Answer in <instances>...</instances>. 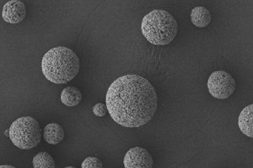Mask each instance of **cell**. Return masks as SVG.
Instances as JSON below:
<instances>
[{
    "label": "cell",
    "instance_id": "cell-1",
    "mask_svg": "<svg viewBox=\"0 0 253 168\" xmlns=\"http://www.w3.org/2000/svg\"><path fill=\"white\" fill-rule=\"evenodd\" d=\"M105 104L114 122L126 128L144 126L154 117L158 107L156 89L141 76L126 75L110 85Z\"/></svg>",
    "mask_w": 253,
    "mask_h": 168
},
{
    "label": "cell",
    "instance_id": "cell-2",
    "mask_svg": "<svg viewBox=\"0 0 253 168\" xmlns=\"http://www.w3.org/2000/svg\"><path fill=\"white\" fill-rule=\"evenodd\" d=\"M41 67L44 76L51 83L65 84L78 75L80 61L71 49L59 46L51 48L44 54Z\"/></svg>",
    "mask_w": 253,
    "mask_h": 168
},
{
    "label": "cell",
    "instance_id": "cell-3",
    "mask_svg": "<svg viewBox=\"0 0 253 168\" xmlns=\"http://www.w3.org/2000/svg\"><path fill=\"white\" fill-rule=\"evenodd\" d=\"M141 30L143 36L154 46H166L172 43L178 34L176 20L168 11L154 10L142 20Z\"/></svg>",
    "mask_w": 253,
    "mask_h": 168
},
{
    "label": "cell",
    "instance_id": "cell-4",
    "mask_svg": "<svg viewBox=\"0 0 253 168\" xmlns=\"http://www.w3.org/2000/svg\"><path fill=\"white\" fill-rule=\"evenodd\" d=\"M9 137L14 145L21 150H31L42 140L39 123L31 116L20 117L12 123Z\"/></svg>",
    "mask_w": 253,
    "mask_h": 168
},
{
    "label": "cell",
    "instance_id": "cell-5",
    "mask_svg": "<svg viewBox=\"0 0 253 168\" xmlns=\"http://www.w3.org/2000/svg\"><path fill=\"white\" fill-rule=\"evenodd\" d=\"M207 86L212 97L218 100H225L235 91L236 81L230 73L216 71L208 77Z\"/></svg>",
    "mask_w": 253,
    "mask_h": 168
},
{
    "label": "cell",
    "instance_id": "cell-6",
    "mask_svg": "<svg viewBox=\"0 0 253 168\" xmlns=\"http://www.w3.org/2000/svg\"><path fill=\"white\" fill-rule=\"evenodd\" d=\"M123 163L125 168H151L154 165L152 155L140 146L129 149L124 156Z\"/></svg>",
    "mask_w": 253,
    "mask_h": 168
},
{
    "label": "cell",
    "instance_id": "cell-7",
    "mask_svg": "<svg viewBox=\"0 0 253 168\" xmlns=\"http://www.w3.org/2000/svg\"><path fill=\"white\" fill-rule=\"evenodd\" d=\"M27 15L25 4L19 0H11L3 6L2 16L6 23L15 24L22 22Z\"/></svg>",
    "mask_w": 253,
    "mask_h": 168
},
{
    "label": "cell",
    "instance_id": "cell-8",
    "mask_svg": "<svg viewBox=\"0 0 253 168\" xmlns=\"http://www.w3.org/2000/svg\"><path fill=\"white\" fill-rule=\"evenodd\" d=\"M238 126L244 135L249 138H253V104L247 106L240 112Z\"/></svg>",
    "mask_w": 253,
    "mask_h": 168
},
{
    "label": "cell",
    "instance_id": "cell-9",
    "mask_svg": "<svg viewBox=\"0 0 253 168\" xmlns=\"http://www.w3.org/2000/svg\"><path fill=\"white\" fill-rule=\"evenodd\" d=\"M64 129L57 123H50L44 127L43 138L48 144L58 145L64 140Z\"/></svg>",
    "mask_w": 253,
    "mask_h": 168
},
{
    "label": "cell",
    "instance_id": "cell-10",
    "mask_svg": "<svg viewBox=\"0 0 253 168\" xmlns=\"http://www.w3.org/2000/svg\"><path fill=\"white\" fill-rule=\"evenodd\" d=\"M82 93L76 87H65L60 94L62 103L68 107H75L78 105L82 100Z\"/></svg>",
    "mask_w": 253,
    "mask_h": 168
},
{
    "label": "cell",
    "instance_id": "cell-11",
    "mask_svg": "<svg viewBox=\"0 0 253 168\" xmlns=\"http://www.w3.org/2000/svg\"><path fill=\"white\" fill-rule=\"evenodd\" d=\"M190 20L195 27L205 28L211 22V16L210 11L206 7L198 6L191 10Z\"/></svg>",
    "mask_w": 253,
    "mask_h": 168
},
{
    "label": "cell",
    "instance_id": "cell-12",
    "mask_svg": "<svg viewBox=\"0 0 253 168\" xmlns=\"http://www.w3.org/2000/svg\"><path fill=\"white\" fill-rule=\"evenodd\" d=\"M32 164L35 168H54L56 167L54 159L46 151L37 154L33 158Z\"/></svg>",
    "mask_w": 253,
    "mask_h": 168
},
{
    "label": "cell",
    "instance_id": "cell-13",
    "mask_svg": "<svg viewBox=\"0 0 253 168\" xmlns=\"http://www.w3.org/2000/svg\"><path fill=\"white\" fill-rule=\"evenodd\" d=\"M104 165L103 162L99 158L95 157H88L82 162V168H102Z\"/></svg>",
    "mask_w": 253,
    "mask_h": 168
},
{
    "label": "cell",
    "instance_id": "cell-14",
    "mask_svg": "<svg viewBox=\"0 0 253 168\" xmlns=\"http://www.w3.org/2000/svg\"><path fill=\"white\" fill-rule=\"evenodd\" d=\"M108 112L107 105L103 103H98L93 107V113L97 117H103Z\"/></svg>",
    "mask_w": 253,
    "mask_h": 168
},
{
    "label": "cell",
    "instance_id": "cell-15",
    "mask_svg": "<svg viewBox=\"0 0 253 168\" xmlns=\"http://www.w3.org/2000/svg\"><path fill=\"white\" fill-rule=\"evenodd\" d=\"M1 168H15L14 166L11 165H1L0 166Z\"/></svg>",
    "mask_w": 253,
    "mask_h": 168
},
{
    "label": "cell",
    "instance_id": "cell-16",
    "mask_svg": "<svg viewBox=\"0 0 253 168\" xmlns=\"http://www.w3.org/2000/svg\"><path fill=\"white\" fill-rule=\"evenodd\" d=\"M65 168H75V167H73V166H68V167H65Z\"/></svg>",
    "mask_w": 253,
    "mask_h": 168
}]
</instances>
